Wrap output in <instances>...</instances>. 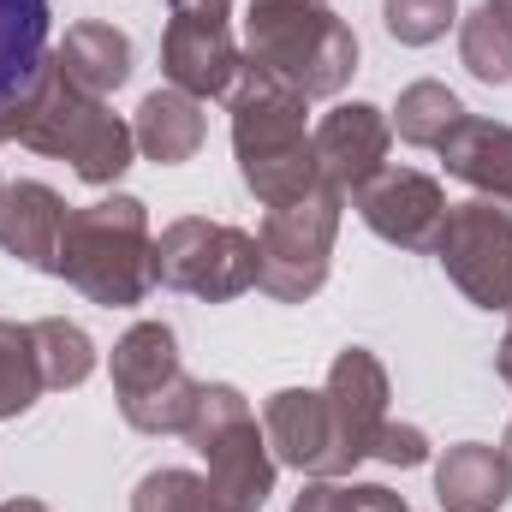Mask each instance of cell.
I'll use <instances>...</instances> for the list:
<instances>
[{"instance_id": "obj_9", "label": "cell", "mask_w": 512, "mask_h": 512, "mask_svg": "<svg viewBox=\"0 0 512 512\" xmlns=\"http://www.w3.org/2000/svg\"><path fill=\"white\" fill-rule=\"evenodd\" d=\"M435 262L477 310H512V215L489 197L447 203Z\"/></svg>"}, {"instance_id": "obj_28", "label": "cell", "mask_w": 512, "mask_h": 512, "mask_svg": "<svg viewBox=\"0 0 512 512\" xmlns=\"http://www.w3.org/2000/svg\"><path fill=\"white\" fill-rule=\"evenodd\" d=\"M292 512H364V501H358V483L310 477V483H304V495L292 501Z\"/></svg>"}, {"instance_id": "obj_15", "label": "cell", "mask_w": 512, "mask_h": 512, "mask_svg": "<svg viewBox=\"0 0 512 512\" xmlns=\"http://www.w3.org/2000/svg\"><path fill=\"white\" fill-rule=\"evenodd\" d=\"M66 215H72V209H66V197H60L54 185H42V179H12V185L0 191V251L54 274Z\"/></svg>"}, {"instance_id": "obj_10", "label": "cell", "mask_w": 512, "mask_h": 512, "mask_svg": "<svg viewBox=\"0 0 512 512\" xmlns=\"http://www.w3.org/2000/svg\"><path fill=\"white\" fill-rule=\"evenodd\" d=\"M328 447H334V465L328 477H352L370 453H376V435L387 423V370L370 346H346L328 370Z\"/></svg>"}, {"instance_id": "obj_30", "label": "cell", "mask_w": 512, "mask_h": 512, "mask_svg": "<svg viewBox=\"0 0 512 512\" xmlns=\"http://www.w3.org/2000/svg\"><path fill=\"white\" fill-rule=\"evenodd\" d=\"M173 12H209V18H227L233 12V0H167Z\"/></svg>"}, {"instance_id": "obj_13", "label": "cell", "mask_w": 512, "mask_h": 512, "mask_svg": "<svg viewBox=\"0 0 512 512\" xmlns=\"http://www.w3.org/2000/svg\"><path fill=\"white\" fill-rule=\"evenodd\" d=\"M310 143H316V173H322V185L340 191V197H352L358 185H370L387 167L393 126H387L382 108H370V102H340L322 126L310 131Z\"/></svg>"}, {"instance_id": "obj_23", "label": "cell", "mask_w": 512, "mask_h": 512, "mask_svg": "<svg viewBox=\"0 0 512 512\" xmlns=\"http://www.w3.org/2000/svg\"><path fill=\"white\" fill-rule=\"evenodd\" d=\"M42 393H48V382H42V358H36L30 322H0V423L24 417Z\"/></svg>"}, {"instance_id": "obj_17", "label": "cell", "mask_w": 512, "mask_h": 512, "mask_svg": "<svg viewBox=\"0 0 512 512\" xmlns=\"http://www.w3.org/2000/svg\"><path fill=\"white\" fill-rule=\"evenodd\" d=\"M48 0H0V114H12L48 72Z\"/></svg>"}, {"instance_id": "obj_33", "label": "cell", "mask_w": 512, "mask_h": 512, "mask_svg": "<svg viewBox=\"0 0 512 512\" xmlns=\"http://www.w3.org/2000/svg\"><path fill=\"white\" fill-rule=\"evenodd\" d=\"M483 6L495 12V24H501V30H512V0H483Z\"/></svg>"}, {"instance_id": "obj_8", "label": "cell", "mask_w": 512, "mask_h": 512, "mask_svg": "<svg viewBox=\"0 0 512 512\" xmlns=\"http://www.w3.org/2000/svg\"><path fill=\"white\" fill-rule=\"evenodd\" d=\"M149 274L167 292H185V298H203V304H227V298L256 286V233L209 221V215H179L149 245Z\"/></svg>"}, {"instance_id": "obj_24", "label": "cell", "mask_w": 512, "mask_h": 512, "mask_svg": "<svg viewBox=\"0 0 512 512\" xmlns=\"http://www.w3.org/2000/svg\"><path fill=\"white\" fill-rule=\"evenodd\" d=\"M131 512H227V501L209 489L203 471L185 465H161L131 489Z\"/></svg>"}, {"instance_id": "obj_21", "label": "cell", "mask_w": 512, "mask_h": 512, "mask_svg": "<svg viewBox=\"0 0 512 512\" xmlns=\"http://www.w3.org/2000/svg\"><path fill=\"white\" fill-rule=\"evenodd\" d=\"M459 120H465V102L447 84H435V78L405 84L399 102H393V114H387V126L399 131V143H411V149H441L447 131L459 126Z\"/></svg>"}, {"instance_id": "obj_6", "label": "cell", "mask_w": 512, "mask_h": 512, "mask_svg": "<svg viewBox=\"0 0 512 512\" xmlns=\"http://www.w3.org/2000/svg\"><path fill=\"white\" fill-rule=\"evenodd\" d=\"M108 376H114L120 417L137 435H185L191 429V411H197L203 382L185 376L179 334L167 322H131L126 334L114 340Z\"/></svg>"}, {"instance_id": "obj_25", "label": "cell", "mask_w": 512, "mask_h": 512, "mask_svg": "<svg viewBox=\"0 0 512 512\" xmlns=\"http://www.w3.org/2000/svg\"><path fill=\"white\" fill-rule=\"evenodd\" d=\"M459 60L477 84H512V30L495 24L489 6L459 18Z\"/></svg>"}, {"instance_id": "obj_12", "label": "cell", "mask_w": 512, "mask_h": 512, "mask_svg": "<svg viewBox=\"0 0 512 512\" xmlns=\"http://www.w3.org/2000/svg\"><path fill=\"white\" fill-rule=\"evenodd\" d=\"M352 203L364 227L399 251H435V233L447 221V191L417 167H382L370 185L352 191Z\"/></svg>"}, {"instance_id": "obj_5", "label": "cell", "mask_w": 512, "mask_h": 512, "mask_svg": "<svg viewBox=\"0 0 512 512\" xmlns=\"http://www.w3.org/2000/svg\"><path fill=\"white\" fill-rule=\"evenodd\" d=\"M185 441L203 453V477L209 489L227 501V512H262V501L274 495V453H268V435L256 423L251 399L233 382H203L197 393V411H191V429Z\"/></svg>"}, {"instance_id": "obj_32", "label": "cell", "mask_w": 512, "mask_h": 512, "mask_svg": "<svg viewBox=\"0 0 512 512\" xmlns=\"http://www.w3.org/2000/svg\"><path fill=\"white\" fill-rule=\"evenodd\" d=\"M0 512H54L48 501H30V495H18V501H6Z\"/></svg>"}, {"instance_id": "obj_16", "label": "cell", "mask_w": 512, "mask_h": 512, "mask_svg": "<svg viewBox=\"0 0 512 512\" xmlns=\"http://www.w3.org/2000/svg\"><path fill=\"white\" fill-rule=\"evenodd\" d=\"M435 155L447 161V173L459 185H471L477 197L512 209V126L483 120V114H465L459 126L447 131V143Z\"/></svg>"}, {"instance_id": "obj_4", "label": "cell", "mask_w": 512, "mask_h": 512, "mask_svg": "<svg viewBox=\"0 0 512 512\" xmlns=\"http://www.w3.org/2000/svg\"><path fill=\"white\" fill-rule=\"evenodd\" d=\"M149 209L137 197H102V203H84L66 215V233H60V256H54V274L84 292L90 304L102 310H131L143 304V292L155 286L149 274Z\"/></svg>"}, {"instance_id": "obj_11", "label": "cell", "mask_w": 512, "mask_h": 512, "mask_svg": "<svg viewBox=\"0 0 512 512\" xmlns=\"http://www.w3.org/2000/svg\"><path fill=\"white\" fill-rule=\"evenodd\" d=\"M161 72L173 90L209 102V96H233L239 72H245V48L233 42L227 18L209 12H173L167 36H161Z\"/></svg>"}, {"instance_id": "obj_20", "label": "cell", "mask_w": 512, "mask_h": 512, "mask_svg": "<svg viewBox=\"0 0 512 512\" xmlns=\"http://www.w3.org/2000/svg\"><path fill=\"white\" fill-rule=\"evenodd\" d=\"M203 102L197 96H185V90H149L143 102H137V120H131V137H137V149L149 155V161H161V167H179V161H191L197 149H203Z\"/></svg>"}, {"instance_id": "obj_31", "label": "cell", "mask_w": 512, "mask_h": 512, "mask_svg": "<svg viewBox=\"0 0 512 512\" xmlns=\"http://www.w3.org/2000/svg\"><path fill=\"white\" fill-rule=\"evenodd\" d=\"M495 370H501V382L512 387V328H507V340L495 346Z\"/></svg>"}, {"instance_id": "obj_7", "label": "cell", "mask_w": 512, "mask_h": 512, "mask_svg": "<svg viewBox=\"0 0 512 512\" xmlns=\"http://www.w3.org/2000/svg\"><path fill=\"white\" fill-rule=\"evenodd\" d=\"M340 215L346 197L340 191H310L304 203L268 209L262 233H256V286L274 304H304L322 292L328 262H334V239H340Z\"/></svg>"}, {"instance_id": "obj_34", "label": "cell", "mask_w": 512, "mask_h": 512, "mask_svg": "<svg viewBox=\"0 0 512 512\" xmlns=\"http://www.w3.org/2000/svg\"><path fill=\"white\" fill-rule=\"evenodd\" d=\"M501 459L512 465V423H507V441H501Z\"/></svg>"}, {"instance_id": "obj_26", "label": "cell", "mask_w": 512, "mask_h": 512, "mask_svg": "<svg viewBox=\"0 0 512 512\" xmlns=\"http://www.w3.org/2000/svg\"><path fill=\"white\" fill-rule=\"evenodd\" d=\"M382 24L393 42L429 48L459 24V0H382Z\"/></svg>"}, {"instance_id": "obj_1", "label": "cell", "mask_w": 512, "mask_h": 512, "mask_svg": "<svg viewBox=\"0 0 512 512\" xmlns=\"http://www.w3.org/2000/svg\"><path fill=\"white\" fill-rule=\"evenodd\" d=\"M245 66L322 102L352 84L358 30L328 0H245Z\"/></svg>"}, {"instance_id": "obj_22", "label": "cell", "mask_w": 512, "mask_h": 512, "mask_svg": "<svg viewBox=\"0 0 512 512\" xmlns=\"http://www.w3.org/2000/svg\"><path fill=\"white\" fill-rule=\"evenodd\" d=\"M30 334H36L42 382L54 387V393L84 387L90 376H96V340H90L78 322H66V316H42V322H30Z\"/></svg>"}, {"instance_id": "obj_29", "label": "cell", "mask_w": 512, "mask_h": 512, "mask_svg": "<svg viewBox=\"0 0 512 512\" xmlns=\"http://www.w3.org/2000/svg\"><path fill=\"white\" fill-rule=\"evenodd\" d=\"M358 501H364V512H411L405 495H393V489H382V483H358Z\"/></svg>"}, {"instance_id": "obj_2", "label": "cell", "mask_w": 512, "mask_h": 512, "mask_svg": "<svg viewBox=\"0 0 512 512\" xmlns=\"http://www.w3.org/2000/svg\"><path fill=\"white\" fill-rule=\"evenodd\" d=\"M0 143H24L48 161H72V173L84 185H114L137 155L131 126L102 96H84L78 84H66L54 54H48V72L36 78V90L12 114H0Z\"/></svg>"}, {"instance_id": "obj_27", "label": "cell", "mask_w": 512, "mask_h": 512, "mask_svg": "<svg viewBox=\"0 0 512 512\" xmlns=\"http://www.w3.org/2000/svg\"><path fill=\"white\" fill-rule=\"evenodd\" d=\"M370 459H382V465H393V471H411V465H423V459H429V435H423L417 423H393V417H387Z\"/></svg>"}, {"instance_id": "obj_18", "label": "cell", "mask_w": 512, "mask_h": 512, "mask_svg": "<svg viewBox=\"0 0 512 512\" xmlns=\"http://www.w3.org/2000/svg\"><path fill=\"white\" fill-rule=\"evenodd\" d=\"M435 501L441 512H501L512 501V465L501 447L459 441L435 459Z\"/></svg>"}, {"instance_id": "obj_3", "label": "cell", "mask_w": 512, "mask_h": 512, "mask_svg": "<svg viewBox=\"0 0 512 512\" xmlns=\"http://www.w3.org/2000/svg\"><path fill=\"white\" fill-rule=\"evenodd\" d=\"M233 155H239V179L262 209H286L304 203L310 191H322L316 173V143H310V120H304V96H292L286 84L262 78V72H239L233 84Z\"/></svg>"}, {"instance_id": "obj_19", "label": "cell", "mask_w": 512, "mask_h": 512, "mask_svg": "<svg viewBox=\"0 0 512 512\" xmlns=\"http://www.w3.org/2000/svg\"><path fill=\"white\" fill-rule=\"evenodd\" d=\"M54 66L66 72V84H78L84 96H114L131 78V36L102 24V18H84L72 24L60 42H54Z\"/></svg>"}, {"instance_id": "obj_35", "label": "cell", "mask_w": 512, "mask_h": 512, "mask_svg": "<svg viewBox=\"0 0 512 512\" xmlns=\"http://www.w3.org/2000/svg\"><path fill=\"white\" fill-rule=\"evenodd\" d=\"M0 191H6V179H0Z\"/></svg>"}, {"instance_id": "obj_14", "label": "cell", "mask_w": 512, "mask_h": 512, "mask_svg": "<svg viewBox=\"0 0 512 512\" xmlns=\"http://www.w3.org/2000/svg\"><path fill=\"white\" fill-rule=\"evenodd\" d=\"M262 435L274 465H292L304 477H328L334 447H328V399L322 387H280L262 405Z\"/></svg>"}]
</instances>
